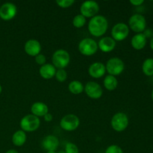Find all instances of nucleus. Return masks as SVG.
<instances>
[{
    "mask_svg": "<svg viewBox=\"0 0 153 153\" xmlns=\"http://www.w3.org/2000/svg\"><path fill=\"white\" fill-rule=\"evenodd\" d=\"M108 28V21L103 15H97L91 18L88 22V31L96 37H102Z\"/></svg>",
    "mask_w": 153,
    "mask_h": 153,
    "instance_id": "obj_1",
    "label": "nucleus"
},
{
    "mask_svg": "<svg viewBox=\"0 0 153 153\" xmlns=\"http://www.w3.org/2000/svg\"><path fill=\"white\" fill-rule=\"evenodd\" d=\"M52 62L56 69H65L70 62V55L65 49H58L52 55Z\"/></svg>",
    "mask_w": 153,
    "mask_h": 153,
    "instance_id": "obj_2",
    "label": "nucleus"
},
{
    "mask_svg": "<svg viewBox=\"0 0 153 153\" xmlns=\"http://www.w3.org/2000/svg\"><path fill=\"white\" fill-rule=\"evenodd\" d=\"M21 130L25 132H33L39 128L40 126V120L33 114H27L21 119L19 123Z\"/></svg>",
    "mask_w": 153,
    "mask_h": 153,
    "instance_id": "obj_3",
    "label": "nucleus"
},
{
    "mask_svg": "<svg viewBox=\"0 0 153 153\" xmlns=\"http://www.w3.org/2000/svg\"><path fill=\"white\" fill-rule=\"evenodd\" d=\"M79 51L82 55L85 56H92L97 53L98 50V45L97 43L91 37L84 38L79 42Z\"/></svg>",
    "mask_w": 153,
    "mask_h": 153,
    "instance_id": "obj_4",
    "label": "nucleus"
},
{
    "mask_svg": "<svg viewBox=\"0 0 153 153\" xmlns=\"http://www.w3.org/2000/svg\"><path fill=\"white\" fill-rule=\"evenodd\" d=\"M106 72L108 75L116 77L122 74L125 70V64L122 59L117 57H113L108 60L105 64Z\"/></svg>",
    "mask_w": 153,
    "mask_h": 153,
    "instance_id": "obj_5",
    "label": "nucleus"
},
{
    "mask_svg": "<svg viewBox=\"0 0 153 153\" xmlns=\"http://www.w3.org/2000/svg\"><path fill=\"white\" fill-rule=\"evenodd\" d=\"M129 120L126 114L124 112H117L112 117L111 120V128L117 132L125 131L128 127Z\"/></svg>",
    "mask_w": 153,
    "mask_h": 153,
    "instance_id": "obj_6",
    "label": "nucleus"
},
{
    "mask_svg": "<svg viewBox=\"0 0 153 153\" xmlns=\"http://www.w3.org/2000/svg\"><path fill=\"white\" fill-rule=\"evenodd\" d=\"M129 29L132 30L134 32L143 33L146 28V20L143 15L140 13H134L128 19Z\"/></svg>",
    "mask_w": 153,
    "mask_h": 153,
    "instance_id": "obj_7",
    "label": "nucleus"
},
{
    "mask_svg": "<svg viewBox=\"0 0 153 153\" xmlns=\"http://www.w3.org/2000/svg\"><path fill=\"white\" fill-rule=\"evenodd\" d=\"M80 125V120L73 114H68L63 117L60 121V126L67 131H75Z\"/></svg>",
    "mask_w": 153,
    "mask_h": 153,
    "instance_id": "obj_8",
    "label": "nucleus"
},
{
    "mask_svg": "<svg viewBox=\"0 0 153 153\" xmlns=\"http://www.w3.org/2000/svg\"><path fill=\"white\" fill-rule=\"evenodd\" d=\"M111 37L115 41H123L128 37L129 34V28L124 22H118L113 26L111 29Z\"/></svg>",
    "mask_w": 153,
    "mask_h": 153,
    "instance_id": "obj_9",
    "label": "nucleus"
},
{
    "mask_svg": "<svg viewBox=\"0 0 153 153\" xmlns=\"http://www.w3.org/2000/svg\"><path fill=\"white\" fill-rule=\"evenodd\" d=\"M100 10V5L95 1H85L80 6V14L85 18L97 16Z\"/></svg>",
    "mask_w": 153,
    "mask_h": 153,
    "instance_id": "obj_10",
    "label": "nucleus"
},
{
    "mask_svg": "<svg viewBox=\"0 0 153 153\" xmlns=\"http://www.w3.org/2000/svg\"><path fill=\"white\" fill-rule=\"evenodd\" d=\"M84 91L89 98L93 99V100H98V99L101 98L103 94V91L101 85L97 82H93V81L87 82Z\"/></svg>",
    "mask_w": 153,
    "mask_h": 153,
    "instance_id": "obj_11",
    "label": "nucleus"
},
{
    "mask_svg": "<svg viewBox=\"0 0 153 153\" xmlns=\"http://www.w3.org/2000/svg\"><path fill=\"white\" fill-rule=\"evenodd\" d=\"M17 13V7L12 2H5L0 7V18L2 20L9 21L13 19Z\"/></svg>",
    "mask_w": 153,
    "mask_h": 153,
    "instance_id": "obj_12",
    "label": "nucleus"
},
{
    "mask_svg": "<svg viewBox=\"0 0 153 153\" xmlns=\"http://www.w3.org/2000/svg\"><path fill=\"white\" fill-rule=\"evenodd\" d=\"M24 50L25 53L31 57H35L41 52V44L35 39L28 40L24 46Z\"/></svg>",
    "mask_w": 153,
    "mask_h": 153,
    "instance_id": "obj_13",
    "label": "nucleus"
},
{
    "mask_svg": "<svg viewBox=\"0 0 153 153\" xmlns=\"http://www.w3.org/2000/svg\"><path fill=\"white\" fill-rule=\"evenodd\" d=\"M106 73L105 65L102 62H94L88 67V73L94 79H100Z\"/></svg>",
    "mask_w": 153,
    "mask_h": 153,
    "instance_id": "obj_14",
    "label": "nucleus"
},
{
    "mask_svg": "<svg viewBox=\"0 0 153 153\" xmlns=\"http://www.w3.org/2000/svg\"><path fill=\"white\" fill-rule=\"evenodd\" d=\"M98 49L102 52H111L115 49L117 42L111 37H102L97 43Z\"/></svg>",
    "mask_w": 153,
    "mask_h": 153,
    "instance_id": "obj_15",
    "label": "nucleus"
},
{
    "mask_svg": "<svg viewBox=\"0 0 153 153\" xmlns=\"http://www.w3.org/2000/svg\"><path fill=\"white\" fill-rule=\"evenodd\" d=\"M58 146H59V140L58 137L52 134L46 136L42 140V147L47 152L48 151L56 152Z\"/></svg>",
    "mask_w": 153,
    "mask_h": 153,
    "instance_id": "obj_16",
    "label": "nucleus"
},
{
    "mask_svg": "<svg viewBox=\"0 0 153 153\" xmlns=\"http://www.w3.org/2000/svg\"><path fill=\"white\" fill-rule=\"evenodd\" d=\"M31 114L37 117H43L46 114L49 113V108L47 105L43 102H36L31 105Z\"/></svg>",
    "mask_w": 153,
    "mask_h": 153,
    "instance_id": "obj_17",
    "label": "nucleus"
},
{
    "mask_svg": "<svg viewBox=\"0 0 153 153\" xmlns=\"http://www.w3.org/2000/svg\"><path fill=\"white\" fill-rule=\"evenodd\" d=\"M147 38L143 33L134 34L131 40V45L135 50H141L146 45Z\"/></svg>",
    "mask_w": 153,
    "mask_h": 153,
    "instance_id": "obj_18",
    "label": "nucleus"
},
{
    "mask_svg": "<svg viewBox=\"0 0 153 153\" xmlns=\"http://www.w3.org/2000/svg\"><path fill=\"white\" fill-rule=\"evenodd\" d=\"M56 70L57 69L52 65V64H45L40 67L39 73L43 79L49 80L55 77Z\"/></svg>",
    "mask_w": 153,
    "mask_h": 153,
    "instance_id": "obj_19",
    "label": "nucleus"
},
{
    "mask_svg": "<svg viewBox=\"0 0 153 153\" xmlns=\"http://www.w3.org/2000/svg\"><path fill=\"white\" fill-rule=\"evenodd\" d=\"M26 133L21 129L15 131L13 135H12V143H13V144L14 146H18V147L23 146L25 143V142H26Z\"/></svg>",
    "mask_w": 153,
    "mask_h": 153,
    "instance_id": "obj_20",
    "label": "nucleus"
},
{
    "mask_svg": "<svg viewBox=\"0 0 153 153\" xmlns=\"http://www.w3.org/2000/svg\"><path fill=\"white\" fill-rule=\"evenodd\" d=\"M103 85L108 91H113L118 87V80L115 76L108 75L103 80Z\"/></svg>",
    "mask_w": 153,
    "mask_h": 153,
    "instance_id": "obj_21",
    "label": "nucleus"
},
{
    "mask_svg": "<svg viewBox=\"0 0 153 153\" xmlns=\"http://www.w3.org/2000/svg\"><path fill=\"white\" fill-rule=\"evenodd\" d=\"M68 90L71 94H75V95H79V94L84 92L85 86L80 81L74 80L72 81L68 85Z\"/></svg>",
    "mask_w": 153,
    "mask_h": 153,
    "instance_id": "obj_22",
    "label": "nucleus"
},
{
    "mask_svg": "<svg viewBox=\"0 0 153 153\" xmlns=\"http://www.w3.org/2000/svg\"><path fill=\"white\" fill-rule=\"evenodd\" d=\"M142 71L146 76H153V58H146L142 64Z\"/></svg>",
    "mask_w": 153,
    "mask_h": 153,
    "instance_id": "obj_23",
    "label": "nucleus"
},
{
    "mask_svg": "<svg viewBox=\"0 0 153 153\" xmlns=\"http://www.w3.org/2000/svg\"><path fill=\"white\" fill-rule=\"evenodd\" d=\"M87 22L86 18L82 14H77L73 17V25L75 28H81L85 25Z\"/></svg>",
    "mask_w": 153,
    "mask_h": 153,
    "instance_id": "obj_24",
    "label": "nucleus"
},
{
    "mask_svg": "<svg viewBox=\"0 0 153 153\" xmlns=\"http://www.w3.org/2000/svg\"><path fill=\"white\" fill-rule=\"evenodd\" d=\"M55 79L58 82H64L67 79V73L64 69H58L56 70L55 76Z\"/></svg>",
    "mask_w": 153,
    "mask_h": 153,
    "instance_id": "obj_25",
    "label": "nucleus"
},
{
    "mask_svg": "<svg viewBox=\"0 0 153 153\" xmlns=\"http://www.w3.org/2000/svg\"><path fill=\"white\" fill-rule=\"evenodd\" d=\"M64 152L66 153H79V149L75 143L69 142L66 143Z\"/></svg>",
    "mask_w": 153,
    "mask_h": 153,
    "instance_id": "obj_26",
    "label": "nucleus"
},
{
    "mask_svg": "<svg viewBox=\"0 0 153 153\" xmlns=\"http://www.w3.org/2000/svg\"><path fill=\"white\" fill-rule=\"evenodd\" d=\"M75 3L74 0H57L56 4L61 8H68Z\"/></svg>",
    "mask_w": 153,
    "mask_h": 153,
    "instance_id": "obj_27",
    "label": "nucleus"
},
{
    "mask_svg": "<svg viewBox=\"0 0 153 153\" xmlns=\"http://www.w3.org/2000/svg\"><path fill=\"white\" fill-rule=\"evenodd\" d=\"M105 153H123V150L118 145H111L105 151Z\"/></svg>",
    "mask_w": 153,
    "mask_h": 153,
    "instance_id": "obj_28",
    "label": "nucleus"
},
{
    "mask_svg": "<svg viewBox=\"0 0 153 153\" xmlns=\"http://www.w3.org/2000/svg\"><path fill=\"white\" fill-rule=\"evenodd\" d=\"M34 58H35V62L37 63L38 65H40V67L44 65L45 64H46V58L43 54L40 53L39 55H37V56L34 57Z\"/></svg>",
    "mask_w": 153,
    "mask_h": 153,
    "instance_id": "obj_29",
    "label": "nucleus"
},
{
    "mask_svg": "<svg viewBox=\"0 0 153 153\" xmlns=\"http://www.w3.org/2000/svg\"><path fill=\"white\" fill-rule=\"evenodd\" d=\"M130 4H131L134 6H140L142 4H143L144 1L143 0H130Z\"/></svg>",
    "mask_w": 153,
    "mask_h": 153,
    "instance_id": "obj_30",
    "label": "nucleus"
},
{
    "mask_svg": "<svg viewBox=\"0 0 153 153\" xmlns=\"http://www.w3.org/2000/svg\"><path fill=\"white\" fill-rule=\"evenodd\" d=\"M143 34L146 36V37H153V31L152 29H146L144 31H143Z\"/></svg>",
    "mask_w": 153,
    "mask_h": 153,
    "instance_id": "obj_31",
    "label": "nucleus"
},
{
    "mask_svg": "<svg viewBox=\"0 0 153 153\" xmlns=\"http://www.w3.org/2000/svg\"><path fill=\"white\" fill-rule=\"evenodd\" d=\"M43 119H44V120L46 122H51L53 120V116L50 113H47L43 117Z\"/></svg>",
    "mask_w": 153,
    "mask_h": 153,
    "instance_id": "obj_32",
    "label": "nucleus"
},
{
    "mask_svg": "<svg viewBox=\"0 0 153 153\" xmlns=\"http://www.w3.org/2000/svg\"><path fill=\"white\" fill-rule=\"evenodd\" d=\"M5 153H19V152H18V151H16V149H9V150H7Z\"/></svg>",
    "mask_w": 153,
    "mask_h": 153,
    "instance_id": "obj_33",
    "label": "nucleus"
},
{
    "mask_svg": "<svg viewBox=\"0 0 153 153\" xmlns=\"http://www.w3.org/2000/svg\"><path fill=\"white\" fill-rule=\"evenodd\" d=\"M149 45H150L151 49H152V50H153V37H152V38H151V40H150V43H149Z\"/></svg>",
    "mask_w": 153,
    "mask_h": 153,
    "instance_id": "obj_34",
    "label": "nucleus"
},
{
    "mask_svg": "<svg viewBox=\"0 0 153 153\" xmlns=\"http://www.w3.org/2000/svg\"><path fill=\"white\" fill-rule=\"evenodd\" d=\"M46 153H57V152H55V151H48V152H46Z\"/></svg>",
    "mask_w": 153,
    "mask_h": 153,
    "instance_id": "obj_35",
    "label": "nucleus"
},
{
    "mask_svg": "<svg viewBox=\"0 0 153 153\" xmlns=\"http://www.w3.org/2000/svg\"><path fill=\"white\" fill-rule=\"evenodd\" d=\"M1 91H2V87H1V85H0V94L1 93Z\"/></svg>",
    "mask_w": 153,
    "mask_h": 153,
    "instance_id": "obj_36",
    "label": "nucleus"
},
{
    "mask_svg": "<svg viewBox=\"0 0 153 153\" xmlns=\"http://www.w3.org/2000/svg\"><path fill=\"white\" fill-rule=\"evenodd\" d=\"M57 153H66V152H64V150H61V151H59V152H57Z\"/></svg>",
    "mask_w": 153,
    "mask_h": 153,
    "instance_id": "obj_37",
    "label": "nucleus"
},
{
    "mask_svg": "<svg viewBox=\"0 0 153 153\" xmlns=\"http://www.w3.org/2000/svg\"><path fill=\"white\" fill-rule=\"evenodd\" d=\"M151 97H152V101H153V90H152V94H151Z\"/></svg>",
    "mask_w": 153,
    "mask_h": 153,
    "instance_id": "obj_38",
    "label": "nucleus"
}]
</instances>
